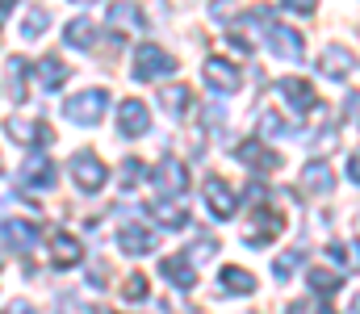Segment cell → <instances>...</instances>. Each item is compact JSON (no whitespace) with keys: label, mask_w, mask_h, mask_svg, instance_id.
I'll return each instance as SVG.
<instances>
[{"label":"cell","mask_w":360,"mask_h":314,"mask_svg":"<svg viewBox=\"0 0 360 314\" xmlns=\"http://www.w3.org/2000/svg\"><path fill=\"white\" fill-rule=\"evenodd\" d=\"M172 72H176V55H168L164 46L143 42V46L134 51V80L151 84V80H164V76H172Z\"/></svg>","instance_id":"6da1fadb"},{"label":"cell","mask_w":360,"mask_h":314,"mask_svg":"<svg viewBox=\"0 0 360 314\" xmlns=\"http://www.w3.org/2000/svg\"><path fill=\"white\" fill-rule=\"evenodd\" d=\"M68 172H72V181H76L84 193H101V189H105V181H109V172H105L101 155H92V151H76V155L68 159Z\"/></svg>","instance_id":"7a4b0ae2"},{"label":"cell","mask_w":360,"mask_h":314,"mask_svg":"<svg viewBox=\"0 0 360 314\" xmlns=\"http://www.w3.org/2000/svg\"><path fill=\"white\" fill-rule=\"evenodd\" d=\"M281 230H285V214H281V209L260 206L252 218H248V226H243V239H248V247H269Z\"/></svg>","instance_id":"3957f363"},{"label":"cell","mask_w":360,"mask_h":314,"mask_svg":"<svg viewBox=\"0 0 360 314\" xmlns=\"http://www.w3.org/2000/svg\"><path fill=\"white\" fill-rule=\"evenodd\" d=\"M17 181H21V189H55V181H59V168H55V159H51L42 147H34V155L21 164Z\"/></svg>","instance_id":"277c9868"},{"label":"cell","mask_w":360,"mask_h":314,"mask_svg":"<svg viewBox=\"0 0 360 314\" xmlns=\"http://www.w3.org/2000/svg\"><path fill=\"white\" fill-rule=\"evenodd\" d=\"M105 105H109V93H105V89H84V93H76V97L68 101V117H72L76 126H96V122L105 117Z\"/></svg>","instance_id":"5b68a950"},{"label":"cell","mask_w":360,"mask_h":314,"mask_svg":"<svg viewBox=\"0 0 360 314\" xmlns=\"http://www.w3.org/2000/svg\"><path fill=\"white\" fill-rule=\"evenodd\" d=\"M352 72H356V55H352L344 42H331V46H323V55H319V76H327V80L344 84Z\"/></svg>","instance_id":"8992f818"},{"label":"cell","mask_w":360,"mask_h":314,"mask_svg":"<svg viewBox=\"0 0 360 314\" xmlns=\"http://www.w3.org/2000/svg\"><path fill=\"white\" fill-rule=\"evenodd\" d=\"M276 89H281V97L289 101V109H293L297 117L319 113V93H314V84H310V80H302V76H285Z\"/></svg>","instance_id":"52a82bcc"},{"label":"cell","mask_w":360,"mask_h":314,"mask_svg":"<svg viewBox=\"0 0 360 314\" xmlns=\"http://www.w3.org/2000/svg\"><path fill=\"white\" fill-rule=\"evenodd\" d=\"M201 72H205V84H210L214 93H222V97H231V93H239V89H243L239 67H235V63H226V59H218V55H210Z\"/></svg>","instance_id":"ba28073f"},{"label":"cell","mask_w":360,"mask_h":314,"mask_svg":"<svg viewBox=\"0 0 360 314\" xmlns=\"http://www.w3.org/2000/svg\"><path fill=\"white\" fill-rule=\"evenodd\" d=\"M188 189V168L180 164L176 155H164L160 168H155V193L160 197H180Z\"/></svg>","instance_id":"9c48e42d"},{"label":"cell","mask_w":360,"mask_h":314,"mask_svg":"<svg viewBox=\"0 0 360 314\" xmlns=\"http://www.w3.org/2000/svg\"><path fill=\"white\" fill-rule=\"evenodd\" d=\"M4 130H8V138L21 147H46V143H55V130L46 126V122H30V117H8L4 122Z\"/></svg>","instance_id":"30bf717a"},{"label":"cell","mask_w":360,"mask_h":314,"mask_svg":"<svg viewBox=\"0 0 360 314\" xmlns=\"http://www.w3.org/2000/svg\"><path fill=\"white\" fill-rule=\"evenodd\" d=\"M235 155H239L256 176H269V172L281 168V155H276L272 147H264V138H248V143H239V147H235Z\"/></svg>","instance_id":"8fae6325"},{"label":"cell","mask_w":360,"mask_h":314,"mask_svg":"<svg viewBox=\"0 0 360 314\" xmlns=\"http://www.w3.org/2000/svg\"><path fill=\"white\" fill-rule=\"evenodd\" d=\"M269 46L281 55V59H289V63H302V59H306L302 34H297V30H289V25H276V21H269Z\"/></svg>","instance_id":"7c38bea8"},{"label":"cell","mask_w":360,"mask_h":314,"mask_svg":"<svg viewBox=\"0 0 360 314\" xmlns=\"http://www.w3.org/2000/svg\"><path fill=\"white\" fill-rule=\"evenodd\" d=\"M205 206H210L214 218H222V222H226V218H235V214H239V197H235V189H231L226 181H218V176H214V181H205Z\"/></svg>","instance_id":"4fadbf2b"},{"label":"cell","mask_w":360,"mask_h":314,"mask_svg":"<svg viewBox=\"0 0 360 314\" xmlns=\"http://www.w3.org/2000/svg\"><path fill=\"white\" fill-rule=\"evenodd\" d=\"M147 130H151V109L143 101H122V109H117V134L139 138Z\"/></svg>","instance_id":"5bb4252c"},{"label":"cell","mask_w":360,"mask_h":314,"mask_svg":"<svg viewBox=\"0 0 360 314\" xmlns=\"http://www.w3.org/2000/svg\"><path fill=\"white\" fill-rule=\"evenodd\" d=\"M80 260H84V243L76 235H68V230L51 235V264L55 268H76Z\"/></svg>","instance_id":"9a60e30c"},{"label":"cell","mask_w":360,"mask_h":314,"mask_svg":"<svg viewBox=\"0 0 360 314\" xmlns=\"http://www.w3.org/2000/svg\"><path fill=\"white\" fill-rule=\"evenodd\" d=\"M331 189H335V176H331L327 159H310V164L302 168V193H310V197H327Z\"/></svg>","instance_id":"2e32d148"},{"label":"cell","mask_w":360,"mask_h":314,"mask_svg":"<svg viewBox=\"0 0 360 314\" xmlns=\"http://www.w3.org/2000/svg\"><path fill=\"white\" fill-rule=\"evenodd\" d=\"M117 243H122L126 256H147V251H155V235H151L147 226H139V222H122Z\"/></svg>","instance_id":"e0dca14e"},{"label":"cell","mask_w":360,"mask_h":314,"mask_svg":"<svg viewBox=\"0 0 360 314\" xmlns=\"http://www.w3.org/2000/svg\"><path fill=\"white\" fill-rule=\"evenodd\" d=\"M160 277H168L176 289H193V285H197V273H193L188 251H180V256H164V260H160Z\"/></svg>","instance_id":"ac0fdd59"},{"label":"cell","mask_w":360,"mask_h":314,"mask_svg":"<svg viewBox=\"0 0 360 314\" xmlns=\"http://www.w3.org/2000/svg\"><path fill=\"white\" fill-rule=\"evenodd\" d=\"M34 76H38V84L42 89H63V80H68V63L63 59H55V55H42L38 63H34Z\"/></svg>","instance_id":"d6986e66"},{"label":"cell","mask_w":360,"mask_h":314,"mask_svg":"<svg viewBox=\"0 0 360 314\" xmlns=\"http://www.w3.org/2000/svg\"><path fill=\"white\" fill-rule=\"evenodd\" d=\"M4 239H8L21 256H30L34 243H38V226H34V222H21V218H8V222H4Z\"/></svg>","instance_id":"ffe728a7"},{"label":"cell","mask_w":360,"mask_h":314,"mask_svg":"<svg viewBox=\"0 0 360 314\" xmlns=\"http://www.w3.org/2000/svg\"><path fill=\"white\" fill-rule=\"evenodd\" d=\"M306 285H310V289H314V294L327 302V298H331V294L344 285V273H340V268H323V264H314V268L306 273Z\"/></svg>","instance_id":"44dd1931"},{"label":"cell","mask_w":360,"mask_h":314,"mask_svg":"<svg viewBox=\"0 0 360 314\" xmlns=\"http://www.w3.org/2000/svg\"><path fill=\"white\" fill-rule=\"evenodd\" d=\"M218 289L222 294H256V277L248 268H239V264H226L222 277H218Z\"/></svg>","instance_id":"7402d4cb"},{"label":"cell","mask_w":360,"mask_h":314,"mask_svg":"<svg viewBox=\"0 0 360 314\" xmlns=\"http://www.w3.org/2000/svg\"><path fill=\"white\" fill-rule=\"evenodd\" d=\"M63 42H68V46H76V51H92V46H96V25H92L89 17H76V21H68V30H63Z\"/></svg>","instance_id":"603a6c76"},{"label":"cell","mask_w":360,"mask_h":314,"mask_svg":"<svg viewBox=\"0 0 360 314\" xmlns=\"http://www.w3.org/2000/svg\"><path fill=\"white\" fill-rule=\"evenodd\" d=\"M143 218H151L155 226H168V230L188 226V209L172 206V202H164V206H147V209H143Z\"/></svg>","instance_id":"cb8c5ba5"},{"label":"cell","mask_w":360,"mask_h":314,"mask_svg":"<svg viewBox=\"0 0 360 314\" xmlns=\"http://www.w3.org/2000/svg\"><path fill=\"white\" fill-rule=\"evenodd\" d=\"M160 105H164L172 117H180L184 109H193V89H188V84H164V89H160Z\"/></svg>","instance_id":"d4e9b609"},{"label":"cell","mask_w":360,"mask_h":314,"mask_svg":"<svg viewBox=\"0 0 360 314\" xmlns=\"http://www.w3.org/2000/svg\"><path fill=\"white\" fill-rule=\"evenodd\" d=\"M289 130H293V122L281 117L276 109H264V113L256 117V138H264V143H269V138H281V134H289Z\"/></svg>","instance_id":"484cf974"},{"label":"cell","mask_w":360,"mask_h":314,"mask_svg":"<svg viewBox=\"0 0 360 314\" xmlns=\"http://www.w3.org/2000/svg\"><path fill=\"white\" fill-rule=\"evenodd\" d=\"M109 25L126 34V30H143L147 17L139 13V4H113V8H109Z\"/></svg>","instance_id":"4316f807"},{"label":"cell","mask_w":360,"mask_h":314,"mask_svg":"<svg viewBox=\"0 0 360 314\" xmlns=\"http://www.w3.org/2000/svg\"><path fill=\"white\" fill-rule=\"evenodd\" d=\"M4 72H8V97L21 105L25 97H30V89H25V72H30V63H21V59H8V67H4Z\"/></svg>","instance_id":"83f0119b"},{"label":"cell","mask_w":360,"mask_h":314,"mask_svg":"<svg viewBox=\"0 0 360 314\" xmlns=\"http://www.w3.org/2000/svg\"><path fill=\"white\" fill-rule=\"evenodd\" d=\"M327 256H331V260H340L344 268L360 273V243H327Z\"/></svg>","instance_id":"f1b7e54d"},{"label":"cell","mask_w":360,"mask_h":314,"mask_svg":"<svg viewBox=\"0 0 360 314\" xmlns=\"http://www.w3.org/2000/svg\"><path fill=\"white\" fill-rule=\"evenodd\" d=\"M46 25H51V13H46V8H30V13L21 17V38L30 42V38H38Z\"/></svg>","instance_id":"f546056e"},{"label":"cell","mask_w":360,"mask_h":314,"mask_svg":"<svg viewBox=\"0 0 360 314\" xmlns=\"http://www.w3.org/2000/svg\"><path fill=\"white\" fill-rule=\"evenodd\" d=\"M302 260H306V247H289V251H281V256L272 260V273H276V277L285 281V277H289L293 268H302Z\"/></svg>","instance_id":"4dcf8cb0"},{"label":"cell","mask_w":360,"mask_h":314,"mask_svg":"<svg viewBox=\"0 0 360 314\" xmlns=\"http://www.w3.org/2000/svg\"><path fill=\"white\" fill-rule=\"evenodd\" d=\"M147 289H151V285H147V273H130V281H126L122 298H126V302H143V298H147Z\"/></svg>","instance_id":"1f68e13d"},{"label":"cell","mask_w":360,"mask_h":314,"mask_svg":"<svg viewBox=\"0 0 360 314\" xmlns=\"http://www.w3.org/2000/svg\"><path fill=\"white\" fill-rule=\"evenodd\" d=\"M143 172H147V164H143V159H134V155H130V159H126V164H122V189H134V185H139V181H143Z\"/></svg>","instance_id":"d6a6232c"},{"label":"cell","mask_w":360,"mask_h":314,"mask_svg":"<svg viewBox=\"0 0 360 314\" xmlns=\"http://www.w3.org/2000/svg\"><path fill=\"white\" fill-rule=\"evenodd\" d=\"M214 251H218V243H214V239L205 235V239H197V247H193V260H210Z\"/></svg>","instance_id":"836d02e7"},{"label":"cell","mask_w":360,"mask_h":314,"mask_svg":"<svg viewBox=\"0 0 360 314\" xmlns=\"http://www.w3.org/2000/svg\"><path fill=\"white\" fill-rule=\"evenodd\" d=\"M281 4H285L289 13H297V17H310V13H314V0H281Z\"/></svg>","instance_id":"e575fe53"},{"label":"cell","mask_w":360,"mask_h":314,"mask_svg":"<svg viewBox=\"0 0 360 314\" xmlns=\"http://www.w3.org/2000/svg\"><path fill=\"white\" fill-rule=\"evenodd\" d=\"M348 181H352V185H360V147L348 155Z\"/></svg>","instance_id":"d590c367"},{"label":"cell","mask_w":360,"mask_h":314,"mask_svg":"<svg viewBox=\"0 0 360 314\" xmlns=\"http://www.w3.org/2000/svg\"><path fill=\"white\" fill-rule=\"evenodd\" d=\"M13 8H17V0H0V25L8 21V13H13Z\"/></svg>","instance_id":"8d00e7d4"},{"label":"cell","mask_w":360,"mask_h":314,"mask_svg":"<svg viewBox=\"0 0 360 314\" xmlns=\"http://www.w3.org/2000/svg\"><path fill=\"white\" fill-rule=\"evenodd\" d=\"M72 4H92V0H72Z\"/></svg>","instance_id":"74e56055"},{"label":"cell","mask_w":360,"mask_h":314,"mask_svg":"<svg viewBox=\"0 0 360 314\" xmlns=\"http://www.w3.org/2000/svg\"><path fill=\"white\" fill-rule=\"evenodd\" d=\"M0 268H4V251H0Z\"/></svg>","instance_id":"f35d334b"},{"label":"cell","mask_w":360,"mask_h":314,"mask_svg":"<svg viewBox=\"0 0 360 314\" xmlns=\"http://www.w3.org/2000/svg\"><path fill=\"white\" fill-rule=\"evenodd\" d=\"M0 168H4V164H0Z\"/></svg>","instance_id":"ab89813d"}]
</instances>
